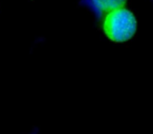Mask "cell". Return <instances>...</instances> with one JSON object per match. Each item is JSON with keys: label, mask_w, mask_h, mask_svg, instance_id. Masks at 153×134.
Instances as JSON below:
<instances>
[{"label": "cell", "mask_w": 153, "mask_h": 134, "mask_svg": "<svg viewBox=\"0 0 153 134\" xmlns=\"http://www.w3.org/2000/svg\"><path fill=\"white\" fill-rule=\"evenodd\" d=\"M136 19L127 9H116L107 14L104 21V32L114 42H125L134 36L136 32Z\"/></svg>", "instance_id": "cell-1"}, {"label": "cell", "mask_w": 153, "mask_h": 134, "mask_svg": "<svg viewBox=\"0 0 153 134\" xmlns=\"http://www.w3.org/2000/svg\"><path fill=\"white\" fill-rule=\"evenodd\" d=\"M92 2L100 12L109 13L116 9L124 7L126 0H92Z\"/></svg>", "instance_id": "cell-2"}]
</instances>
